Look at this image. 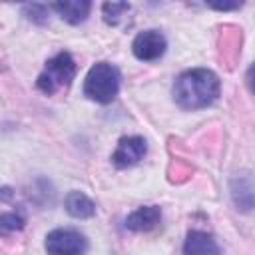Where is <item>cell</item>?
Masks as SVG:
<instances>
[{"mask_svg":"<svg viewBox=\"0 0 255 255\" xmlns=\"http://www.w3.org/2000/svg\"><path fill=\"white\" fill-rule=\"evenodd\" d=\"M120 90V72L116 66L108 62H98L90 68L86 80H84V94L98 102V104H110Z\"/></svg>","mask_w":255,"mask_h":255,"instance_id":"obj_2","label":"cell"},{"mask_svg":"<svg viewBox=\"0 0 255 255\" xmlns=\"http://www.w3.org/2000/svg\"><path fill=\"white\" fill-rule=\"evenodd\" d=\"M52 10H56L62 20L70 22V24H80L88 18L90 10H92V2L88 0H68V2H54L50 6Z\"/></svg>","mask_w":255,"mask_h":255,"instance_id":"obj_9","label":"cell"},{"mask_svg":"<svg viewBox=\"0 0 255 255\" xmlns=\"http://www.w3.org/2000/svg\"><path fill=\"white\" fill-rule=\"evenodd\" d=\"M76 76V62L68 52H60L54 58L46 62L44 72L38 76V90L44 92L46 96L56 94L58 90L70 86V82Z\"/></svg>","mask_w":255,"mask_h":255,"instance_id":"obj_3","label":"cell"},{"mask_svg":"<svg viewBox=\"0 0 255 255\" xmlns=\"http://www.w3.org/2000/svg\"><path fill=\"white\" fill-rule=\"evenodd\" d=\"M102 10H104V20L108 24H118L122 14H126L129 10V4H126V2H106L102 6Z\"/></svg>","mask_w":255,"mask_h":255,"instance_id":"obj_12","label":"cell"},{"mask_svg":"<svg viewBox=\"0 0 255 255\" xmlns=\"http://www.w3.org/2000/svg\"><path fill=\"white\" fill-rule=\"evenodd\" d=\"M219 78L207 68H193L177 76L173 84V100L183 110H201L219 96Z\"/></svg>","mask_w":255,"mask_h":255,"instance_id":"obj_1","label":"cell"},{"mask_svg":"<svg viewBox=\"0 0 255 255\" xmlns=\"http://www.w3.org/2000/svg\"><path fill=\"white\" fill-rule=\"evenodd\" d=\"M145 151H147V143L141 135H126L118 141V147L112 153V163L120 169L131 167L139 159H143Z\"/></svg>","mask_w":255,"mask_h":255,"instance_id":"obj_5","label":"cell"},{"mask_svg":"<svg viewBox=\"0 0 255 255\" xmlns=\"http://www.w3.org/2000/svg\"><path fill=\"white\" fill-rule=\"evenodd\" d=\"M165 38L161 32L157 30H143L139 32L135 38H133V44H131V50H133V56L137 60H143V62H151V60H157L163 56L165 52Z\"/></svg>","mask_w":255,"mask_h":255,"instance_id":"obj_6","label":"cell"},{"mask_svg":"<svg viewBox=\"0 0 255 255\" xmlns=\"http://www.w3.org/2000/svg\"><path fill=\"white\" fill-rule=\"evenodd\" d=\"M86 249L88 241L76 229H54L46 235L48 255H84Z\"/></svg>","mask_w":255,"mask_h":255,"instance_id":"obj_4","label":"cell"},{"mask_svg":"<svg viewBox=\"0 0 255 255\" xmlns=\"http://www.w3.org/2000/svg\"><path fill=\"white\" fill-rule=\"evenodd\" d=\"M24 223H26V219L20 213H14V211L2 213L0 215V235H12V233H16V231H20L24 227Z\"/></svg>","mask_w":255,"mask_h":255,"instance_id":"obj_11","label":"cell"},{"mask_svg":"<svg viewBox=\"0 0 255 255\" xmlns=\"http://www.w3.org/2000/svg\"><path fill=\"white\" fill-rule=\"evenodd\" d=\"M159 219H161V209L157 205H143L131 211L126 217L124 225L129 231H149L159 223Z\"/></svg>","mask_w":255,"mask_h":255,"instance_id":"obj_7","label":"cell"},{"mask_svg":"<svg viewBox=\"0 0 255 255\" xmlns=\"http://www.w3.org/2000/svg\"><path fill=\"white\" fill-rule=\"evenodd\" d=\"M183 255H219V245L209 233L191 229L183 243Z\"/></svg>","mask_w":255,"mask_h":255,"instance_id":"obj_8","label":"cell"},{"mask_svg":"<svg viewBox=\"0 0 255 255\" xmlns=\"http://www.w3.org/2000/svg\"><path fill=\"white\" fill-rule=\"evenodd\" d=\"M64 203H66V211L76 219H86L96 215V203L82 191H70Z\"/></svg>","mask_w":255,"mask_h":255,"instance_id":"obj_10","label":"cell"}]
</instances>
